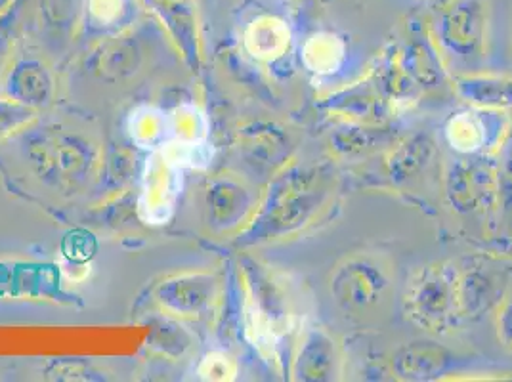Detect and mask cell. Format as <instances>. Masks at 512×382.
<instances>
[{"instance_id":"obj_1","label":"cell","mask_w":512,"mask_h":382,"mask_svg":"<svg viewBox=\"0 0 512 382\" xmlns=\"http://www.w3.org/2000/svg\"><path fill=\"white\" fill-rule=\"evenodd\" d=\"M29 159L46 182L64 188H79L90 176L96 155L85 138L71 132H48L29 144Z\"/></svg>"},{"instance_id":"obj_2","label":"cell","mask_w":512,"mask_h":382,"mask_svg":"<svg viewBox=\"0 0 512 382\" xmlns=\"http://www.w3.org/2000/svg\"><path fill=\"white\" fill-rule=\"evenodd\" d=\"M6 96L33 109L48 106L54 96L52 73L39 60H20L8 73Z\"/></svg>"},{"instance_id":"obj_3","label":"cell","mask_w":512,"mask_h":382,"mask_svg":"<svg viewBox=\"0 0 512 382\" xmlns=\"http://www.w3.org/2000/svg\"><path fill=\"white\" fill-rule=\"evenodd\" d=\"M209 298V279L201 276L176 277L163 283L157 291V300L163 304V308L182 316L199 314L207 306Z\"/></svg>"},{"instance_id":"obj_4","label":"cell","mask_w":512,"mask_h":382,"mask_svg":"<svg viewBox=\"0 0 512 382\" xmlns=\"http://www.w3.org/2000/svg\"><path fill=\"white\" fill-rule=\"evenodd\" d=\"M167 23L172 37L186 54L195 52V14L190 0H144Z\"/></svg>"},{"instance_id":"obj_5","label":"cell","mask_w":512,"mask_h":382,"mask_svg":"<svg viewBox=\"0 0 512 382\" xmlns=\"http://www.w3.org/2000/svg\"><path fill=\"white\" fill-rule=\"evenodd\" d=\"M245 43L251 50V54H255L258 58H274L285 48L287 31L279 20L260 18L249 27L245 35Z\"/></svg>"},{"instance_id":"obj_6","label":"cell","mask_w":512,"mask_h":382,"mask_svg":"<svg viewBox=\"0 0 512 382\" xmlns=\"http://www.w3.org/2000/svg\"><path fill=\"white\" fill-rule=\"evenodd\" d=\"M140 67V50L136 43L127 39H117L102 52L100 69L111 79H123L136 73Z\"/></svg>"},{"instance_id":"obj_7","label":"cell","mask_w":512,"mask_h":382,"mask_svg":"<svg viewBox=\"0 0 512 382\" xmlns=\"http://www.w3.org/2000/svg\"><path fill=\"white\" fill-rule=\"evenodd\" d=\"M83 0H41V18L54 33H69L77 23Z\"/></svg>"},{"instance_id":"obj_8","label":"cell","mask_w":512,"mask_h":382,"mask_svg":"<svg viewBox=\"0 0 512 382\" xmlns=\"http://www.w3.org/2000/svg\"><path fill=\"white\" fill-rule=\"evenodd\" d=\"M23 0H14L2 14H0V73L8 62L12 48L18 37L20 16H22Z\"/></svg>"},{"instance_id":"obj_9","label":"cell","mask_w":512,"mask_h":382,"mask_svg":"<svg viewBox=\"0 0 512 382\" xmlns=\"http://www.w3.org/2000/svg\"><path fill=\"white\" fill-rule=\"evenodd\" d=\"M37 117V109L23 106L12 98H0V138L22 130Z\"/></svg>"},{"instance_id":"obj_10","label":"cell","mask_w":512,"mask_h":382,"mask_svg":"<svg viewBox=\"0 0 512 382\" xmlns=\"http://www.w3.org/2000/svg\"><path fill=\"white\" fill-rule=\"evenodd\" d=\"M88 14L94 22L111 27L127 14V0H88Z\"/></svg>"},{"instance_id":"obj_11","label":"cell","mask_w":512,"mask_h":382,"mask_svg":"<svg viewBox=\"0 0 512 382\" xmlns=\"http://www.w3.org/2000/svg\"><path fill=\"white\" fill-rule=\"evenodd\" d=\"M232 373H234V369H232L230 361L220 354L207 356L199 367V375L207 381H226Z\"/></svg>"},{"instance_id":"obj_12","label":"cell","mask_w":512,"mask_h":382,"mask_svg":"<svg viewBox=\"0 0 512 382\" xmlns=\"http://www.w3.org/2000/svg\"><path fill=\"white\" fill-rule=\"evenodd\" d=\"M12 2H14V0H0V14H2V12H4Z\"/></svg>"}]
</instances>
